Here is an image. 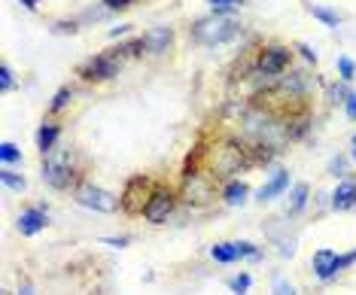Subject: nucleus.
<instances>
[{
	"instance_id": "f257e3e1",
	"label": "nucleus",
	"mask_w": 356,
	"mask_h": 295,
	"mask_svg": "<svg viewBox=\"0 0 356 295\" xmlns=\"http://www.w3.org/2000/svg\"><path fill=\"white\" fill-rule=\"evenodd\" d=\"M234 34H238V22L229 19V15H220V13L207 15V19H198L192 24V37L204 46H220L225 40H232Z\"/></svg>"
},
{
	"instance_id": "f03ea898",
	"label": "nucleus",
	"mask_w": 356,
	"mask_h": 295,
	"mask_svg": "<svg viewBox=\"0 0 356 295\" xmlns=\"http://www.w3.org/2000/svg\"><path fill=\"white\" fill-rule=\"evenodd\" d=\"M156 189L159 186L152 183L149 177H143V174H137V177H131L125 183V189H122V210L128 213V216H143L147 213V207H149V201H152V195H156Z\"/></svg>"
},
{
	"instance_id": "7ed1b4c3",
	"label": "nucleus",
	"mask_w": 356,
	"mask_h": 295,
	"mask_svg": "<svg viewBox=\"0 0 356 295\" xmlns=\"http://www.w3.org/2000/svg\"><path fill=\"white\" fill-rule=\"evenodd\" d=\"M74 152L70 150H52L43 159V180L52 189H70L74 186Z\"/></svg>"
},
{
	"instance_id": "20e7f679",
	"label": "nucleus",
	"mask_w": 356,
	"mask_h": 295,
	"mask_svg": "<svg viewBox=\"0 0 356 295\" xmlns=\"http://www.w3.org/2000/svg\"><path fill=\"white\" fill-rule=\"evenodd\" d=\"M241 168H250V155L241 143L229 141L210 152V170H213L216 177H232V174H238Z\"/></svg>"
},
{
	"instance_id": "39448f33",
	"label": "nucleus",
	"mask_w": 356,
	"mask_h": 295,
	"mask_svg": "<svg viewBox=\"0 0 356 295\" xmlns=\"http://www.w3.org/2000/svg\"><path fill=\"white\" fill-rule=\"evenodd\" d=\"M74 195L83 207L98 210V213H116L119 207H122V198H116L113 192L101 189V186H95V183H79Z\"/></svg>"
},
{
	"instance_id": "423d86ee",
	"label": "nucleus",
	"mask_w": 356,
	"mask_h": 295,
	"mask_svg": "<svg viewBox=\"0 0 356 295\" xmlns=\"http://www.w3.org/2000/svg\"><path fill=\"white\" fill-rule=\"evenodd\" d=\"M180 198L186 204H192V207H207V204L216 198L213 180H210L207 174H189L180 186Z\"/></svg>"
},
{
	"instance_id": "0eeeda50",
	"label": "nucleus",
	"mask_w": 356,
	"mask_h": 295,
	"mask_svg": "<svg viewBox=\"0 0 356 295\" xmlns=\"http://www.w3.org/2000/svg\"><path fill=\"white\" fill-rule=\"evenodd\" d=\"M177 198H180V192L168 189V186H159L156 195H152V201H149V207H147V213H143V219H147L149 225H165L168 216H171L174 207H177Z\"/></svg>"
},
{
	"instance_id": "6e6552de",
	"label": "nucleus",
	"mask_w": 356,
	"mask_h": 295,
	"mask_svg": "<svg viewBox=\"0 0 356 295\" xmlns=\"http://www.w3.org/2000/svg\"><path fill=\"white\" fill-rule=\"evenodd\" d=\"M119 73V61L113 58L110 52L104 55H95V58H88L79 64V77L86 79V83H107Z\"/></svg>"
},
{
	"instance_id": "1a4fd4ad",
	"label": "nucleus",
	"mask_w": 356,
	"mask_h": 295,
	"mask_svg": "<svg viewBox=\"0 0 356 295\" xmlns=\"http://www.w3.org/2000/svg\"><path fill=\"white\" fill-rule=\"evenodd\" d=\"M289 61H293V52H289L286 46H268L259 52L256 67L262 70L265 77H277V73H283L289 67Z\"/></svg>"
},
{
	"instance_id": "9d476101",
	"label": "nucleus",
	"mask_w": 356,
	"mask_h": 295,
	"mask_svg": "<svg viewBox=\"0 0 356 295\" xmlns=\"http://www.w3.org/2000/svg\"><path fill=\"white\" fill-rule=\"evenodd\" d=\"M46 225H49V213H46L43 207H31V210H25V213L19 216V232L25 234V237L43 232Z\"/></svg>"
},
{
	"instance_id": "9b49d317",
	"label": "nucleus",
	"mask_w": 356,
	"mask_h": 295,
	"mask_svg": "<svg viewBox=\"0 0 356 295\" xmlns=\"http://www.w3.org/2000/svg\"><path fill=\"white\" fill-rule=\"evenodd\" d=\"M314 271L320 280H332L338 274V253L335 250H317L314 253Z\"/></svg>"
},
{
	"instance_id": "f8f14e48",
	"label": "nucleus",
	"mask_w": 356,
	"mask_h": 295,
	"mask_svg": "<svg viewBox=\"0 0 356 295\" xmlns=\"http://www.w3.org/2000/svg\"><path fill=\"white\" fill-rule=\"evenodd\" d=\"M143 40H147V52L161 55V52H168V46L174 43V34L168 28H152V31L143 34Z\"/></svg>"
},
{
	"instance_id": "ddd939ff",
	"label": "nucleus",
	"mask_w": 356,
	"mask_h": 295,
	"mask_svg": "<svg viewBox=\"0 0 356 295\" xmlns=\"http://www.w3.org/2000/svg\"><path fill=\"white\" fill-rule=\"evenodd\" d=\"M286 186H289V174L286 170H277V174H274L268 183L262 186V189H259V201H271V198H277V195H283L286 192Z\"/></svg>"
},
{
	"instance_id": "4468645a",
	"label": "nucleus",
	"mask_w": 356,
	"mask_h": 295,
	"mask_svg": "<svg viewBox=\"0 0 356 295\" xmlns=\"http://www.w3.org/2000/svg\"><path fill=\"white\" fill-rule=\"evenodd\" d=\"M332 207L335 210H350L356 207V183H341L332 195Z\"/></svg>"
},
{
	"instance_id": "2eb2a0df",
	"label": "nucleus",
	"mask_w": 356,
	"mask_h": 295,
	"mask_svg": "<svg viewBox=\"0 0 356 295\" xmlns=\"http://www.w3.org/2000/svg\"><path fill=\"white\" fill-rule=\"evenodd\" d=\"M247 195H250V189H247L244 180H229V183H225V189H222V198H225V204H232V207L244 204Z\"/></svg>"
},
{
	"instance_id": "dca6fc26",
	"label": "nucleus",
	"mask_w": 356,
	"mask_h": 295,
	"mask_svg": "<svg viewBox=\"0 0 356 295\" xmlns=\"http://www.w3.org/2000/svg\"><path fill=\"white\" fill-rule=\"evenodd\" d=\"M307 195H311V186H307V183H296V186H293V192H289V204H286V213H289V216L302 213V207L307 204Z\"/></svg>"
},
{
	"instance_id": "f3484780",
	"label": "nucleus",
	"mask_w": 356,
	"mask_h": 295,
	"mask_svg": "<svg viewBox=\"0 0 356 295\" xmlns=\"http://www.w3.org/2000/svg\"><path fill=\"white\" fill-rule=\"evenodd\" d=\"M58 125H43L37 131V146H40V152L43 155H49L52 150H55V141H58Z\"/></svg>"
},
{
	"instance_id": "a211bd4d",
	"label": "nucleus",
	"mask_w": 356,
	"mask_h": 295,
	"mask_svg": "<svg viewBox=\"0 0 356 295\" xmlns=\"http://www.w3.org/2000/svg\"><path fill=\"white\" fill-rule=\"evenodd\" d=\"M0 180H3V186H10V189H15V192H25L28 189V180L22 174H15V170H10V168L0 170Z\"/></svg>"
},
{
	"instance_id": "6ab92c4d",
	"label": "nucleus",
	"mask_w": 356,
	"mask_h": 295,
	"mask_svg": "<svg viewBox=\"0 0 356 295\" xmlns=\"http://www.w3.org/2000/svg\"><path fill=\"white\" fill-rule=\"evenodd\" d=\"M210 256L220 262V265H229V262L238 259V253H234V244H216V247L210 250Z\"/></svg>"
},
{
	"instance_id": "aec40b11",
	"label": "nucleus",
	"mask_w": 356,
	"mask_h": 295,
	"mask_svg": "<svg viewBox=\"0 0 356 295\" xmlns=\"http://www.w3.org/2000/svg\"><path fill=\"white\" fill-rule=\"evenodd\" d=\"M250 286H253V277H250L247 271H244V274H234L232 280H229V289H232L234 295H247Z\"/></svg>"
},
{
	"instance_id": "412c9836",
	"label": "nucleus",
	"mask_w": 356,
	"mask_h": 295,
	"mask_svg": "<svg viewBox=\"0 0 356 295\" xmlns=\"http://www.w3.org/2000/svg\"><path fill=\"white\" fill-rule=\"evenodd\" d=\"M311 15H314V19H320L323 24H329V28H338V22H341V19H338V13L326 10V6H314V3H311Z\"/></svg>"
},
{
	"instance_id": "4be33fe9",
	"label": "nucleus",
	"mask_w": 356,
	"mask_h": 295,
	"mask_svg": "<svg viewBox=\"0 0 356 295\" xmlns=\"http://www.w3.org/2000/svg\"><path fill=\"white\" fill-rule=\"evenodd\" d=\"M0 159H3L6 165H13V161H22V150L15 143L3 141V143H0Z\"/></svg>"
},
{
	"instance_id": "5701e85b",
	"label": "nucleus",
	"mask_w": 356,
	"mask_h": 295,
	"mask_svg": "<svg viewBox=\"0 0 356 295\" xmlns=\"http://www.w3.org/2000/svg\"><path fill=\"white\" fill-rule=\"evenodd\" d=\"M234 253H238V259H259L262 256L250 241H234Z\"/></svg>"
},
{
	"instance_id": "b1692460",
	"label": "nucleus",
	"mask_w": 356,
	"mask_h": 295,
	"mask_svg": "<svg viewBox=\"0 0 356 295\" xmlns=\"http://www.w3.org/2000/svg\"><path fill=\"white\" fill-rule=\"evenodd\" d=\"M70 97H74V92H70V88H61V92L52 97V104H49V113H61L64 106L70 104Z\"/></svg>"
},
{
	"instance_id": "393cba45",
	"label": "nucleus",
	"mask_w": 356,
	"mask_h": 295,
	"mask_svg": "<svg viewBox=\"0 0 356 295\" xmlns=\"http://www.w3.org/2000/svg\"><path fill=\"white\" fill-rule=\"evenodd\" d=\"M271 295H296V286L286 280V277H274L271 283Z\"/></svg>"
},
{
	"instance_id": "a878e982",
	"label": "nucleus",
	"mask_w": 356,
	"mask_h": 295,
	"mask_svg": "<svg viewBox=\"0 0 356 295\" xmlns=\"http://www.w3.org/2000/svg\"><path fill=\"white\" fill-rule=\"evenodd\" d=\"M338 70H341V79H353V73H356V64L347 58V55H341L338 58Z\"/></svg>"
},
{
	"instance_id": "bb28decb",
	"label": "nucleus",
	"mask_w": 356,
	"mask_h": 295,
	"mask_svg": "<svg viewBox=\"0 0 356 295\" xmlns=\"http://www.w3.org/2000/svg\"><path fill=\"white\" fill-rule=\"evenodd\" d=\"M13 88V70L10 64H0V92H10Z\"/></svg>"
},
{
	"instance_id": "cd10ccee",
	"label": "nucleus",
	"mask_w": 356,
	"mask_h": 295,
	"mask_svg": "<svg viewBox=\"0 0 356 295\" xmlns=\"http://www.w3.org/2000/svg\"><path fill=\"white\" fill-rule=\"evenodd\" d=\"M210 6H213V13L225 15L229 10H234V6H238V0H210Z\"/></svg>"
},
{
	"instance_id": "c85d7f7f",
	"label": "nucleus",
	"mask_w": 356,
	"mask_h": 295,
	"mask_svg": "<svg viewBox=\"0 0 356 295\" xmlns=\"http://www.w3.org/2000/svg\"><path fill=\"white\" fill-rule=\"evenodd\" d=\"M104 244H107V247H128V244H131V237H104Z\"/></svg>"
},
{
	"instance_id": "c756f323",
	"label": "nucleus",
	"mask_w": 356,
	"mask_h": 295,
	"mask_svg": "<svg viewBox=\"0 0 356 295\" xmlns=\"http://www.w3.org/2000/svg\"><path fill=\"white\" fill-rule=\"evenodd\" d=\"M104 6H107V10H125L128 3H131V0H101Z\"/></svg>"
},
{
	"instance_id": "7c9ffc66",
	"label": "nucleus",
	"mask_w": 356,
	"mask_h": 295,
	"mask_svg": "<svg viewBox=\"0 0 356 295\" xmlns=\"http://www.w3.org/2000/svg\"><path fill=\"white\" fill-rule=\"evenodd\" d=\"M55 31H58V34H76V24L74 22H58V24H55Z\"/></svg>"
},
{
	"instance_id": "2f4dec72",
	"label": "nucleus",
	"mask_w": 356,
	"mask_h": 295,
	"mask_svg": "<svg viewBox=\"0 0 356 295\" xmlns=\"http://www.w3.org/2000/svg\"><path fill=\"white\" fill-rule=\"evenodd\" d=\"M344 106H347V116H350V119H356V95H347Z\"/></svg>"
},
{
	"instance_id": "473e14b6",
	"label": "nucleus",
	"mask_w": 356,
	"mask_h": 295,
	"mask_svg": "<svg viewBox=\"0 0 356 295\" xmlns=\"http://www.w3.org/2000/svg\"><path fill=\"white\" fill-rule=\"evenodd\" d=\"M298 52H302V55H305V58H307V61H317V52H314V49H311V46H305V43H302V46H298Z\"/></svg>"
},
{
	"instance_id": "72a5a7b5",
	"label": "nucleus",
	"mask_w": 356,
	"mask_h": 295,
	"mask_svg": "<svg viewBox=\"0 0 356 295\" xmlns=\"http://www.w3.org/2000/svg\"><path fill=\"white\" fill-rule=\"evenodd\" d=\"M19 295H37V289H34V283H31V280H25V283H22V286H19Z\"/></svg>"
},
{
	"instance_id": "f704fd0d",
	"label": "nucleus",
	"mask_w": 356,
	"mask_h": 295,
	"mask_svg": "<svg viewBox=\"0 0 356 295\" xmlns=\"http://www.w3.org/2000/svg\"><path fill=\"white\" fill-rule=\"evenodd\" d=\"M131 31V24H119V28H113L110 31V37H119V34H128Z\"/></svg>"
},
{
	"instance_id": "c9c22d12",
	"label": "nucleus",
	"mask_w": 356,
	"mask_h": 295,
	"mask_svg": "<svg viewBox=\"0 0 356 295\" xmlns=\"http://www.w3.org/2000/svg\"><path fill=\"white\" fill-rule=\"evenodd\" d=\"M22 3H25L28 10H37V3H40V0H22Z\"/></svg>"
},
{
	"instance_id": "e433bc0d",
	"label": "nucleus",
	"mask_w": 356,
	"mask_h": 295,
	"mask_svg": "<svg viewBox=\"0 0 356 295\" xmlns=\"http://www.w3.org/2000/svg\"><path fill=\"white\" fill-rule=\"evenodd\" d=\"M353 159H356V137H353Z\"/></svg>"
}]
</instances>
